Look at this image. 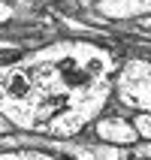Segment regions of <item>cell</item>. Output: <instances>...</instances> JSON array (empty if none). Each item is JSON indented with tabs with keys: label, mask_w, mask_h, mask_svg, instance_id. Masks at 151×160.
Listing matches in <instances>:
<instances>
[{
	"label": "cell",
	"mask_w": 151,
	"mask_h": 160,
	"mask_svg": "<svg viewBox=\"0 0 151 160\" xmlns=\"http://www.w3.org/2000/svg\"><path fill=\"white\" fill-rule=\"evenodd\" d=\"M130 121H133L139 139H148V142H151V112H133Z\"/></svg>",
	"instance_id": "obj_6"
},
{
	"label": "cell",
	"mask_w": 151,
	"mask_h": 160,
	"mask_svg": "<svg viewBox=\"0 0 151 160\" xmlns=\"http://www.w3.org/2000/svg\"><path fill=\"white\" fill-rule=\"evenodd\" d=\"M97 12L106 18H133L151 12V0H103Z\"/></svg>",
	"instance_id": "obj_4"
},
{
	"label": "cell",
	"mask_w": 151,
	"mask_h": 160,
	"mask_svg": "<svg viewBox=\"0 0 151 160\" xmlns=\"http://www.w3.org/2000/svg\"><path fill=\"white\" fill-rule=\"evenodd\" d=\"M112 94L121 100V106L136 112H151V61L133 58L118 67Z\"/></svg>",
	"instance_id": "obj_2"
},
{
	"label": "cell",
	"mask_w": 151,
	"mask_h": 160,
	"mask_svg": "<svg viewBox=\"0 0 151 160\" xmlns=\"http://www.w3.org/2000/svg\"><path fill=\"white\" fill-rule=\"evenodd\" d=\"M9 130H12V127H9V121H6V118H3V115H0V136H6Z\"/></svg>",
	"instance_id": "obj_7"
},
{
	"label": "cell",
	"mask_w": 151,
	"mask_h": 160,
	"mask_svg": "<svg viewBox=\"0 0 151 160\" xmlns=\"http://www.w3.org/2000/svg\"><path fill=\"white\" fill-rule=\"evenodd\" d=\"M0 160H63V157L36 151V148H9V151H0Z\"/></svg>",
	"instance_id": "obj_5"
},
{
	"label": "cell",
	"mask_w": 151,
	"mask_h": 160,
	"mask_svg": "<svg viewBox=\"0 0 151 160\" xmlns=\"http://www.w3.org/2000/svg\"><path fill=\"white\" fill-rule=\"evenodd\" d=\"M118 52L106 42L61 39L0 63V115L36 136H76L112 100Z\"/></svg>",
	"instance_id": "obj_1"
},
{
	"label": "cell",
	"mask_w": 151,
	"mask_h": 160,
	"mask_svg": "<svg viewBox=\"0 0 151 160\" xmlns=\"http://www.w3.org/2000/svg\"><path fill=\"white\" fill-rule=\"evenodd\" d=\"M94 136L100 142L118 145V148H130V145L139 142V133H136L133 121L124 115H100L94 121Z\"/></svg>",
	"instance_id": "obj_3"
},
{
	"label": "cell",
	"mask_w": 151,
	"mask_h": 160,
	"mask_svg": "<svg viewBox=\"0 0 151 160\" xmlns=\"http://www.w3.org/2000/svg\"><path fill=\"white\" fill-rule=\"evenodd\" d=\"M145 160H151V157H145Z\"/></svg>",
	"instance_id": "obj_8"
}]
</instances>
